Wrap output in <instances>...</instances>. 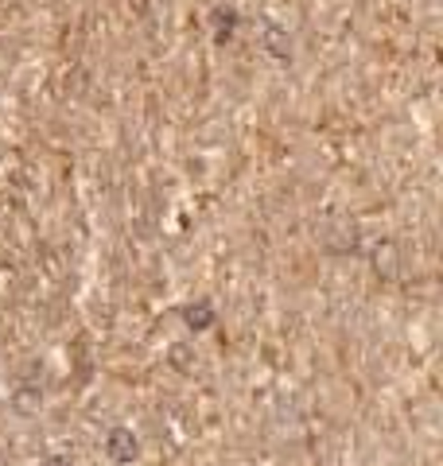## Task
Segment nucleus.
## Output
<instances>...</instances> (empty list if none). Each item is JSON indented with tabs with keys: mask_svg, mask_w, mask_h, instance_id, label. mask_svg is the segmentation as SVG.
Wrapping results in <instances>:
<instances>
[{
	"mask_svg": "<svg viewBox=\"0 0 443 466\" xmlns=\"http://www.w3.org/2000/svg\"><path fill=\"white\" fill-rule=\"evenodd\" d=\"M187 323H191V326L194 323H199V326L210 323V307H191V311H187Z\"/></svg>",
	"mask_w": 443,
	"mask_h": 466,
	"instance_id": "obj_2",
	"label": "nucleus"
},
{
	"mask_svg": "<svg viewBox=\"0 0 443 466\" xmlns=\"http://www.w3.org/2000/svg\"><path fill=\"white\" fill-rule=\"evenodd\" d=\"M109 455L117 458V462H133V458H136L133 432H113V435H109Z\"/></svg>",
	"mask_w": 443,
	"mask_h": 466,
	"instance_id": "obj_1",
	"label": "nucleus"
}]
</instances>
